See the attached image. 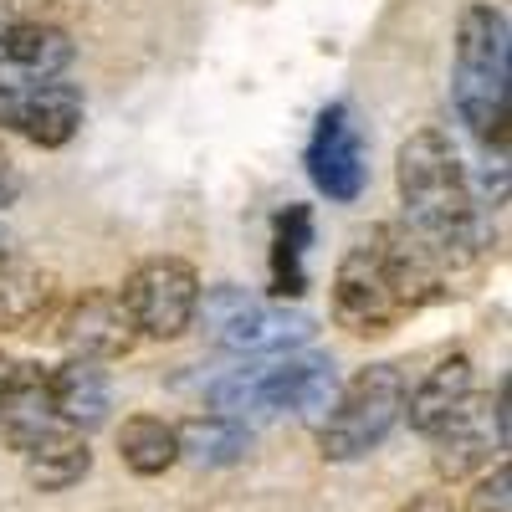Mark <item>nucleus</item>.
Masks as SVG:
<instances>
[{
    "label": "nucleus",
    "mask_w": 512,
    "mask_h": 512,
    "mask_svg": "<svg viewBox=\"0 0 512 512\" xmlns=\"http://www.w3.org/2000/svg\"><path fill=\"white\" fill-rule=\"evenodd\" d=\"M395 185H400V205H405V231L420 236V246L441 267L472 262L482 246V216L472 200V180L461 169V154L441 128H415L400 144Z\"/></svg>",
    "instance_id": "obj_2"
},
{
    "label": "nucleus",
    "mask_w": 512,
    "mask_h": 512,
    "mask_svg": "<svg viewBox=\"0 0 512 512\" xmlns=\"http://www.w3.org/2000/svg\"><path fill=\"white\" fill-rule=\"evenodd\" d=\"M118 461L134 477H164L169 466L180 461L175 425H169L164 415H128L123 431H118Z\"/></svg>",
    "instance_id": "obj_20"
},
{
    "label": "nucleus",
    "mask_w": 512,
    "mask_h": 512,
    "mask_svg": "<svg viewBox=\"0 0 512 512\" xmlns=\"http://www.w3.org/2000/svg\"><path fill=\"white\" fill-rule=\"evenodd\" d=\"M308 246H313V210L287 205L272 226V292L277 303H297L308 292Z\"/></svg>",
    "instance_id": "obj_17"
},
{
    "label": "nucleus",
    "mask_w": 512,
    "mask_h": 512,
    "mask_svg": "<svg viewBox=\"0 0 512 512\" xmlns=\"http://www.w3.org/2000/svg\"><path fill=\"white\" fill-rule=\"evenodd\" d=\"M47 390H52V410L67 431H98L113 410V390H108V369L93 359H62L57 369H47Z\"/></svg>",
    "instance_id": "obj_14"
},
{
    "label": "nucleus",
    "mask_w": 512,
    "mask_h": 512,
    "mask_svg": "<svg viewBox=\"0 0 512 512\" xmlns=\"http://www.w3.org/2000/svg\"><path fill=\"white\" fill-rule=\"evenodd\" d=\"M405 390V364H369L349 384H338V400L318 425L323 461H359L379 451L405 415Z\"/></svg>",
    "instance_id": "obj_6"
},
{
    "label": "nucleus",
    "mask_w": 512,
    "mask_h": 512,
    "mask_svg": "<svg viewBox=\"0 0 512 512\" xmlns=\"http://www.w3.org/2000/svg\"><path fill=\"white\" fill-rule=\"evenodd\" d=\"M195 323L226 354H292V349H308L318 333V318L308 308L277 303V297H262L241 282L200 287Z\"/></svg>",
    "instance_id": "obj_5"
},
{
    "label": "nucleus",
    "mask_w": 512,
    "mask_h": 512,
    "mask_svg": "<svg viewBox=\"0 0 512 512\" xmlns=\"http://www.w3.org/2000/svg\"><path fill=\"white\" fill-rule=\"evenodd\" d=\"M21 461H26V482L36 492H67V487H77L82 477L93 472V446H88L82 431H67V425H62L57 436H47Z\"/></svg>",
    "instance_id": "obj_19"
},
{
    "label": "nucleus",
    "mask_w": 512,
    "mask_h": 512,
    "mask_svg": "<svg viewBox=\"0 0 512 512\" xmlns=\"http://www.w3.org/2000/svg\"><path fill=\"white\" fill-rule=\"evenodd\" d=\"M57 308V277L47 267L26 262V256H6L0 262V333H31L47 323Z\"/></svg>",
    "instance_id": "obj_15"
},
{
    "label": "nucleus",
    "mask_w": 512,
    "mask_h": 512,
    "mask_svg": "<svg viewBox=\"0 0 512 512\" xmlns=\"http://www.w3.org/2000/svg\"><path fill=\"white\" fill-rule=\"evenodd\" d=\"M507 379H497V395H466L431 436L436 451V477L441 482H461V477H472L482 472V466H492V451H507Z\"/></svg>",
    "instance_id": "obj_8"
},
{
    "label": "nucleus",
    "mask_w": 512,
    "mask_h": 512,
    "mask_svg": "<svg viewBox=\"0 0 512 512\" xmlns=\"http://www.w3.org/2000/svg\"><path fill=\"white\" fill-rule=\"evenodd\" d=\"M11 190H16V164H11V154H6V144H0V205L11 200Z\"/></svg>",
    "instance_id": "obj_23"
},
{
    "label": "nucleus",
    "mask_w": 512,
    "mask_h": 512,
    "mask_svg": "<svg viewBox=\"0 0 512 512\" xmlns=\"http://www.w3.org/2000/svg\"><path fill=\"white\" fill-rule=\"evenodd\" d=\"M175 441H180V461L195 466H236L251 456V425L226 420V415H190L175 425Z\"/></svg>",
    "instance_id": "obj_18"
},
{
    "label": "nucleus",
    "mask_w": 512,
    "mask_h": 512,
    "mask_svg": "<svg viewBox=\"0 0 512 512\" xmlns=\"http://www.w3.org/2000/svg\"><path fill=\"white\" fill-rule=\"evenodd\" d=\"M72 57H77V41L57 21H31L11 11L6 36H0V93L57 82L72 67Z\"/></svg>",
    "instance_id": "obj_11"
},
{
    "label": "nucleus",
    "mask_w": 512,
    "mask_h": 512,
    "mask_svg": "<svg viewBox=\"0 0 512 512\" xmlns=\"http://www.w3.org/2000/svg\"><path fill=\"white\" fill-rule=\"evenodd\" d=\"M303 164H308V180L318 185V195H328L333 205H354L364 195L369 154H364V134H359L349 103H328L318 113Z\"/></svg>",
    "instance_id": "obj_9"
},
{
    "label": "nucleus",
    "mask_w": 512,
    "mask_h": 512,
    "mask_svg": "<svg viewBox=\"0 0 512 512\" xmlns=\"http://www.w3.org/2000/svg\"><path fill=\"white\" fill-rule=\"evenodd\" d=\"M466 395H472V359H466V354H446L436 369L420 374L415 390H405V420H410V431L431 436Z\"/></svg>",
    "instance_id": "obj_16"
},
{
    "label": "nucleus",
    "mask_w": 512,
    "mask_h": 512,
    "mask_svg": "<svg viewBox=\"0 0 512 512\" xmlns=\"http://www.w3.org/2000/svg\"><path fill=\"white\" fill-rule=\"evenodd\" d=\"M82 113H88V103H82V88H72V82H36V88H11L0 93V128H11V134L31 139L36 149H62L77 139L82 128Z\"/></svg>",
    "instance_id": "obj_10"
},
{
    "label": "nucleus",
    "mask_w": 512,
    "mask_h": 512,
    "mask_svg": "<svg viewBox=\"0 0 512 512\" xmlns=\"http://www.w3.org/2000/svg\"><path fill=\"white\" fill-rule=\"evenodd\" d=\"M400 512H456V507H451L446 492H420V497H410Z\"/></svg>",
    "instance_id": "obj_22"
},
{
    "label": "nucleus",
    "mask_w": 512,
    "mask_h": 512,
    "mask_svg": "<svg viewBox=\"0 0 512 512\" xmlns=\"http://www.w3.org/2000/svg\"><path fill=\"white\" fill-rule=\"evenodd\" d=\"M446 287V267L400 221L359 236L333 272V323L354 338H379L431 308Z\"/></svg>",
    "instance_id": "obj_1"
},
{
    "label": "nucleus",
    "mask_w": 512,
    "mask_h": 512,
    "mask_svg": "<svg viewBox=\"0 0 512 512\" xmlns=\"http://www.w3.org/2000/svg\"><path fill=\"white\" fill-rule=\"evenodd\" d=\"M333 400H338V364L328 354H313V349L251 359V364H236L205 384L210 415H226L241 425L246 420H277V415L323 425Z\"/></svg>",
    "instance_id": "obj_3"
},
{
    "label": "nucleus",
    "mask_w": 512,
    "mask_h": 512,
    "mask_svg": "<svg viewBox=\"0 0 512 512\" xmlns=\"http://www.w3.org/2000/svg\"><path fill=\"white\" fill-rule=\"evenodd\" d=\"M6 256H11V251H6V241H0V262H6Z\"/></svg>",
    "instance_id": "obj_24"
},
{
    "label": "nucleus",
    "mask_w": 512,
    "mask_h": 512,
    "mask_svg": "<svg viewBox=\"0 0 512 512\" xmlns=\"http://www.w3.org/2000/svg\"><path fill=\"white\" fill-rule=\"evenodd\" d=\"M57 338H62L67 359H93V364L123 359L128 349L139 344V333H134V323H128L118 292H82L77 303L62 313Z\"/></svg>",
    "instance_id": "obj_12"
},
{
    "label": "nucleus",
    "mask_w": 512,
    "mask_h": 512,
    "mask_svg": "<svg viewBox=\"0 0 512 512\" xmlns=\"http://www.w3.org/2000/svg\"><path fill=\"white\" fill-rule=\"evenodd\" d=\"M466 512H512V466L497 461L492 477L477 482V492L466 497Z\"/></svg>",
    "instance_id": "obj_21"
},
{
    "label": "nucleus",
    "mask_w": 512,
    "mask_h": 512,
    "mask_svg": "<svg viewBox=\"0 0 512 512\" xmlns=\"http://www.w3.org/2000/svg\"><path fill=\"white\" fill-rule=\"evenodd\" d=\"M118 303L134 323L139 338L169 344V338H185L195 328V303H200V272L185 256H149L134 272L123 277Z\"/></svg>",
    "instance_id": "obj_7"
},
{
    "label": "nucleus",
    "mask_w": 512,
    "mask_h": 512,
    "mask_svg": "<svg viewBox=\"0 0 512 512\" xmlns=\"http://www.w3.org/2000/svg\"><path fill=\"white\" fill-rule=\"evenodd\" d=\"M57 431H62V420L52 410L47 369L16 359L6 390H0V441H6L16 456H26V451H36L41 441L57 436Z\"/></svg>",
    "instance_id": "obj_13"
},
{
    "label": "nucleus",
    "mask_w": 512,
    "mask_h": 512,
    "mask_svg": "<svg viewBox=\"0 0 512 512\" xmlns=\"http://www.w3.org/2000/svg\"><path fill=\"white\" fill-rule=\"evenodd\" d=\"M507 82H512V21L492 0L461 11L456 26V67H451V108L472 134L507 159Z\"/></svg>",
    "instance_id": "obj_4"
}]
</instances>
